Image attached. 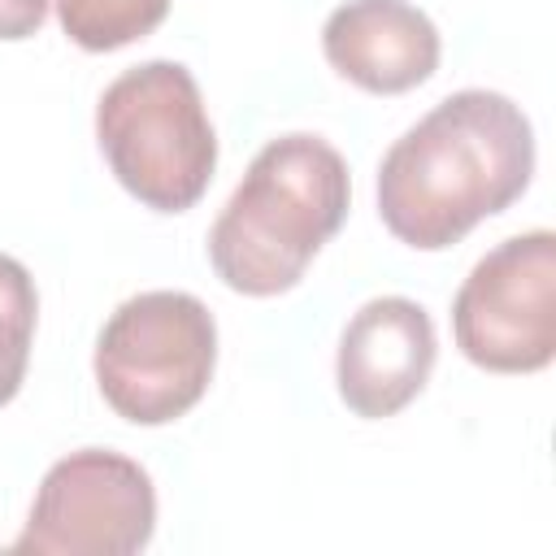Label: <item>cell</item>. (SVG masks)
Here are the masks:
<instances>
[{"label": "cell", "mask_w": 556, "mask_h": 556, "mask_svg": "<svg viewBox=\"0 0 556 556\" xmlns=\"http://www.w3.org/2000/svg\"><path fill=\"white\" fill-rule=\"evenodd\" d=\"M174 0H56L61 30L83 52H117L152 35Z\"/></svg>", "instance_id": "obj_9"}, {"label": "cell", "mask_w": 556, "mask_h": 556, "mask_svg": "<svg viewBox=\"0 0 556 556\" xmlns=\"http://www.w3.org/2000/svg\"><path fill=\"white\" fill-rule=\"evenodd\" d=\"M48 4L52 0H0V39L17 43V39L39 35V26L48 17Z\"/></svg>", "instance_id": "obj_11"}, {"label": "cell", "mask_w": 556, "mask_h": 556, "mask_svg": "<svg viewBox=\"0 0 556 556\" xmlns=\"http://www.w3.org/2000/svg\"><path fill=\"white\" fill-rule=\"evenodd\" d=\"M156 491L139 460L109 447L61 456L30 504L13 556H130L152 543Z\"/></svg>", "instance_id": "obj_6"}, {"label": "cell", "mask_w": 556, "mask_h": 556, "mask_svg": "<svg viewBox=\"0 0 556 556\" xmlns=\"http://www.w3.org/2000/svg\"><path fill=\"white\" fill-rule=\"evenodd\" d=\"M321 52L361 91L400 96L439 70L443 43L434 22L408 0H348L326 17Z\"/></svg>", "instance_id": "obj_8"}, {"label": "cell", "mask_w": 556, "mask_h": 556, "mask_svg": "<svg viewBox=\"0 0 556 556\" xmlns=\"http://www.w3.org/2000/svg\"><path fill=\"white\" fill-rule=\"evenodd\" d=\"M35 321H39L35 278L22 261L0 252V404H9L26 382Z\"/></svg>", "instance_id": "obj_10"}, {"label": "cell", "mask_w": 556, "mask_h": 556, "mask_svg": "<svg viewBox=\"0 0 556 556\" xmlns=\"http://www.w3.org/2000/svg\"><path fill=\"white\" fill-rule=\"evenodd\" d=\"M434 321L408 295H378L352 313L334 356L339 400L365 417L382 421L413 404L434 369Z\"/></svg>", "instance_id": "obj_7"}, {"label": "cell", "mask_w": 556, "mask_h": 556, "mask_svg": "<svg viewBox=\"0 0 556 556\" xmlns=\"http://www.w3.org/2000/svg\"><path fill=\"white\" fill-rule=\"evenodd\" d=\"M452 334L478 369H547L556 356V235L526 230L491 248L452 300Z\"/></svg>", "instance_id": "obj_5"}, {"label": "cell", "mask_w": 556, "mask_h": 556, "mask_svg": "<svg viewBox=\"0 0 556 556\" xmlns=\"http://www.w3.org/2000/svg\"><path fill=\"white\" fill-rule=\"evenodd\" d=\"M534 174V130L521 104L465 87L408 126L378 165V217L417 248L443 252L504 213Z\"/></svg>", "instance_id": "obj_1"}, {"label": "cell", "mask_w": 556, "mask_h": 556, "mask_svg": "<svg viewBox=\"0 0 556 556\" xmlns=\"http://www.w3.org/2000/svg\"><path fill=\"white\" fill-rule=\"evenodd\" d=\"M352 204L348 161L308 130L269 139L208 230V265L239 295L291 291L339 235Z\"/></svg>", "instance_id": "obj_2"}, {"label": "cell", "mask_w": 556, "mask_h": 556, "mask_svg": "<svg viewBox=\"0 0 556 556\" xmlns=\"http://www.w3.org/2000/svg\"><path fill=\"white\" fill-rule=\"evenodd\" d=\"M217 365V321L191 291H139L113 308L96 339V387L130 426L191 413Z\"/></svg>", "instance_id": "obj_4"}, {"label": "cell", "mask_w": 556, "mask_h": 556, "mask_svg": "<svg viewBox=\"0 0 556 556\" xmlns=\"http://www.w3.org/2000/svg\"><path fill=\"white\" fill-rule=\"evenodd\" d=\"M96 139L113 178L156 213L200 204L217 169L200 83L178 61H143L117 74L96 104Z\"/></svg>", "instance_id": "obj_3"}]
</instances>
